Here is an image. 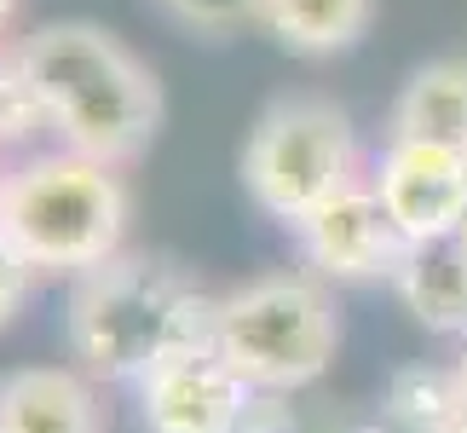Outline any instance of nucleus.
Masks as SVG:
<instances>
[{
  "label": "nucleus",
  "mask_w": 467,
  "mask_h": 433,
  "mask_svg": "<svg viewBox=\"0 0 467 433\" xmlns=\"http://www.w3.org/2000/svg\"><path fill=\"white\" fill-rule=\"evenodd\" d=\"M358 179V133L335 99L283 93L243 139V185L283 226H300Z\"/></svg>",
  "instance_id": "5"
},
{
  "label": "nucleus",
  "mask_w": 467,
  "mask_h": 433,
  "mask_svg": "<svg viewBox=\"0 0 467 433\" xmlns=\"http://www.w3.org/2000/svg\"><path fill=\"white\" fill-rule=\"evenodd\" d=\"M392 289H399L404 312L416 318L427 335L467 341V238L462 231L410 243L399 272H392Z\"/></svg>",
  "instance_id": "10"
},
{
  "label": "nucleus",
  "mask_w": 467,
  "mask_h": 433,
  "mask_svg": "<svg viewBox=\"0 0 467 433\" xmlns=\"http://www.w3.org/2000/svg\"><path fill=\"white\" fill-rule=\"evenodd\" d=\"M254 410V387L213 347L179 353L139 382L145 433H243Z\"/></svg>",
  "instance_id": "7"
},
{
  "label": "nucleus",
  "mask_w": 467,
  "mask_h": 433,
  "mask_svg": "<svg viewBox=\"0 0 467 433\" xmlns=\"http://www.w3.org/2000/svg\"><path fill=\"white\" fill-rule=\"evenodd\" d=\"M340 433H399L392 422H352V428H340Z\"/></svg>",
  "instance_id": "17"
},
{
  "label": "nucleus",
  "mask_w": 467,
  "mask_h": 433,
  "mask_svg": "<svg viewBox=\"0 0 467 433\" xmlns=\"http://www.w3.org/2000/svg\"><path fill=\"white\" fill-rule=\"evenodd\" d=\"M41 128L47 121H41V111H35V93H29L24 69H17V58L0 52V144H24Z\"/></svg>",
  "instance_id": "15"
},
{
  "label": "nucleus",
  "mask_w": 467,
  "mask_h": 433,
  "mask_svg": "<svg viewBox=\"0 0 467 433\" xmlns=\"http://www.w3.org/2000/svg\"><path fill=\"white\" fill-rule=\"evenodd\" d=\"M0 185H6V174H0Z\"/></svg>",
  "instance_id": "22"
},
{
  "label": "nucleus",
  "mask_w": 467,
  "mask_h": 433,
  "mask_svg": "<svg viewBox=\"0 0 467 433\" xmlns=\"http://www.w3.org/2000/svg\"><path fill=\"white\" fill-rule=\"evenodd\" d=\"M369 185L381 196V208L392 214V226L404 231V243L451 238L462 226V203H467V156L439 151V144L387 139Z\"/></svg>",
  "instance_id": "8"
},
{
  "label": "nucleus",
  "mask_w": 467,
  "mask_h": 433,
  "mask_svg": "<svg viewBox=\"0 0 467 433\" xmlns=\"http://www.w3.org/2000/svg\"><path fill=\"white\" fill-rule=\"evenodd\" d=\"M295 231L300 255H306V266L317 278H335V283H375L399 272L404 260V231L392 226V214L381 208V196H375L369 179H358V185H347L340 196H329L323 208H312Z\"/></svg>",
  "instance_id": "6"
},
{
  "label": "nucleus",
  "mask_w": 467,
  "mask_h": 433,
  "mask_svg": "<svg viewBox=\"0 0 467 433\" xmlns=\"http://www.w3.org/2000/svg\"><path fill=\"white\" fill-rule=\"evenodd\" d=\"M456 231H462V238H467V203H462V226H456Z\"/></svg>",
  "instance_id": "20"
},
{
  "label": "nucleus",
  "mask_w": 467,
  "mask_h": 433,
  "mask_svg": "<svg viewBox=\"0 0 467 433\" xmlns=\"http://www.w3.org/2000/svg\"><path fill=\"white\" fill-rule=\"evenodd\" d=\"M220 295H208L179 260L116 255L81 272L64 306L69 358L87 382H145L179 353L213 347Z\"/></svg>",
  "instance_id": "1"
},
{
  "label": "nucleus",
  "mask_w": 467,
  "mask_h": 433,
  "mask_svg": "<svg viewBox=\"0 0 467 433\" xmlns=\"http://www.w3.org/2000/svg\"><path fill=\"white\" fill-rule=\"evenodd\" d=\"M0 433H104V410L81 370L29 364L0 375Z\"/></svg>",
  "instance_id": "9"
},
{
  "label": "nucleus",
  "mask_w": 467,
  "mask_h": 433,
  "mask_svg": "<svg viewBox=\"0 0 467 433\" xmlns=\"http://www.w3.org/2000/svg\"><path fill=\"white\" fill-rule=\"evenodd\" d=\"M12 6L17 0H0V35H6V24H12Z\"/></svg>",
  "instance_id": "18"
},
{
  "label": "nucleus",
  "mask_w": 467,
  "mask_h": 433,
  "mask_svg": "<svg viewBox=\"0 0 467 433\" xmlns=\"http://www.w3.org/2000/svg\"><path fill=\"white\" fill-rule=\"evenodd\" d=\"M387 139L439 144L467 156V58H433L399 87L387 116Z\"/></svg>",
  "instance_id": "11"
},
{
  "label": "nucleus",
  "mask_w": 467,
  "mask_h": 433,
  "mask_svg": "<svg viewBox=\"0 0 467 433\" xmlns=\"http://www.w3.org/2000/svg\"><path fill=\"white\" fill-rule=\"evenodd\" d=\"M387 422L399 433H456L467 422L456 364H410L387 382Z\"/></svg>",
  "instance_id": "13"
},
{
  "label": "nucleus",
  "mask_w": 467,
  "mask_h": 433,
  "mask_svg": "<svg viewBox=\"0 0 467 433\" xmlns=\"http://www.w3.org/2000/svg\"><path fill=\"white\" fill-rule=\"evenodd\" d=\"M0 231L29 255L35 272H93L121 255L128 185L93 156L52 151L24 162L0 185Z\"/></svg>",
  "instance_id": "3"
},
{
  "label": "nucleus",
  "mask_w": 467,
  "mask_h": 433,
  "mask_svg": "<svg viewBox=\"0 0 467 433\" xmlns=\"http://www.w3.org/2000/svg\"><path fill=\"white\" fill-rule=\"evenodd\" d=\"M29 278H35V266H29V255L17 248L6 231H0V323H6L17 306H24V295H29Z\"/></svg>",
  "instance_id": "16"
},
{
  "label": "nucleus",
  "mask_w": 467,
  "mask_h": 433,
  "mask_svg": "<svg viewBox=\"0 0 467 433\" xmlns=\"http://www.w3.org/2000/svg\"><path fill=\"white\" fill-rule=\"evenodd\" d=\"M456 370H462V399H467V353L456 358Z\"/></svg>",
  "instance_id": "19"
},
{
  "label": "nucleus",
  "mask_w": 467,
  "mask_h": 433,
  "mask_svg": "<svg viewBox=\"0 0 467 433\" xmlns=\"http://www.w3.org/2000/svg\"><path fill=\"white\" fill-rule=\"evenodd\" d=\"M156 6L196 35H225L243 24H260V0H156Z\"/></svg>",
  "instance_id": "14"
},
{
  "label": "nucleus",
  "mask_w": 467,
  "mask_h": 433,
  "mask_svg": "<svg viewBox=\"0 0 467 433\" xmlns=\"http://www.w3.org/2000/svg\"><path fill=\"white\" fill-rule=\"evenodd\" d=\"M375 0H260V29L300 58L347 52L369 29Z\"/></svg>",
  "instance_id": "12"
},
{
  "label": "nucleus",
  "mask_w": 467,
  "mask_h": 433,
  "mask_svg": "<svg viewBox=\"0 0 467 433\" xmlns=\"http://www.w3.org/2000/svg\"><path fill=\"white\" fill-rule=\"evenodd\" d=\"M456 433H467V422H462V428H456Z\"/></svg>",
  "instance_id": "21"
},
{
  "label": "nucleus",
  "mask_w": 467,
  "mask_h": 433,
  "mask_svg": "<svg viewBox=\"0 0 467 433\" xmlns=\"http://www.w3.org/2000/svg\"><path fill=\"white\" fill-rule=\"evenodd\" d=\"M340 347V318L317 272H265L220 295L213 353L254 393L312 387Z\"/></svg>",
  "instance_id": "4"
},
{
  "label": "nucleus",
  "mask_w": 467,
  "mask_h": 433,
  "mask_svg": "<svg viewBox=\"0 0 467 433\" xmlns=\"http://www.w3.org/2000/svg\"><path fill=\"white\" fill-rule=\"evenodd\" d=\"M35 111L64 151L93 156L104 168L133 162L161 128V81L110 29L99 24H41L12 47Z\"/></svg>",
  "instance_id": "2"
}]
</instances>
